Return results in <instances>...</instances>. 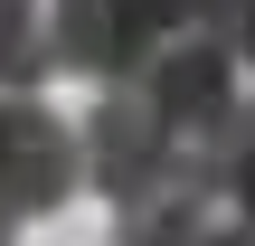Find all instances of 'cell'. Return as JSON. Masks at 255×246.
<instances>
[{
	"label": "cell",
	"mask_w": 255,
	"mask_h": 246,
	"mask_svg": "<svg viewBox=\"0 0 255 246\" xmlns=\"http://www.w3.org/2000/svg\"><path fill=\"white\" fill-rule=\"evenodd\" d=\"M76 190V133L47 114V95H0V228L19 237L28 218H57Z\"/></svg>",
	"instance_id": "6da1fadb"
},
{
	"label": "cell",
	"mask_w": 255,
	"mask_h": 246,
	"mask_svg": "<svg viewBox=\"0 0 255 246\" xmlns=\"http://www.w3.org/2000/svg\"><path fill=\"white\" fill-rule=\"evenodd\" d=\"M189 9H104V0H76V9H47V57L95 76V85H132L170 38H180Z\"/></svg>",
	"instance_id": "7a4b0ae2"
},
{
	"label": "cell",
	"mask_w": 255,
	"mask_h": 246,
	"mask_svg": "<svg viewBox=\"0 0 255 246\" xmlns=\"http://www.w3.org/2000/svg\"><path fill=\"white\" fill-rule=\"evenodd\" d=\"M199 190H208V209H218V218L255 228V95H237V104H227V123L199 142Z\"/></svg>",
	"instance_id": "3957f363"
},
{
	"label": "cell",
	"mask_w": 255,
	"mask_h": 246,
	"mask_svg": "<svg viewBox=\"0 0 255 246\" xmlns=\"http://www.w3.org/2000/svg\"><path fill=\"white\" fill-rule=\"evenodd\" d=\"M114 246H227V218L208 199H151L114 228Z\"/></svg>",
	"instance_id": "277c9868"
},
{
	"label": "cell",
	"mask_w": 255,
	"mask_h": 246,
	"mask_svg": "<svg viewBox=\"0 0 255 246\" xmlns=\"http://www.w3.org/2000/svg\"><path fill=\"white\" fill-rule=\"evenodd\" d=\"M47 76H57V57H47V19L0 0V95H38Z\"/></svg>",
	"instance_id": "5b68a950"
},
{
	"label": "cell",
	"mask_w": 255,
	"mask_h": 246,
	"mask_svg": "<svg viewBox=\"0 0 255 246\" xmlns=\"http://www.w3.org/2000/svg\"><path fill=\"white\" fill-rule=\"evenodd\" d=\"M218 28H227V57H237V76L255 66V9H218Z\"/></svg>",
	"instance_id": "8992f818"
},
{
	"label": "cell",
	"mask_w": 255,
	"mask_h": 246,
	"mask_svg": "<svg viewBox=\"0 0 255 246\" xmlns=\"http://www.w3.org/2000/svg\"><path fill=\"white\" fill-rule=\"evenodd\" d=\"M0 246H9V228H0Z\"/></svg>",
	"instance_id": "52a82bcc"
}]
</instances>
